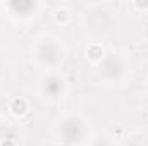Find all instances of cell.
Here are the masks:
<instances>
[{"label": "cell", "mask_w": 148, "mask_h": 146, "mask_svg": "<svg viewBox=\"0 0 148 146\" xmlns=\"http://www.w3.org/2000/svg\"><path fill=\"white\" fill-rule=\"evenodd\" d=\"M9 112L16 119H23L29 113V102L24 96H14L9 102Z\"/></svg>", "instance_id": "cell-1"}, {"label": "cell", "mask_w": 148, "mask_h": 146, "mask_svg": "<svg viewBox=\"0 0 148 146\" xmlns=\"http://www.w3.org/2000/svg\"><path fill=\"white\" fill-rule=\"evenodd\" d=\"M84 55H86L88 62H91V64H98V62H102L103 57H105V48H103L102 43H97V41H95V43H90V45L86 46Z\"/></svg>", "instance_id": "cell-2"}, {"label": "cell", "mask_w": 148, "mask_h": 146, "mask_svg": "<svg viewBox=\"0 0 148 146\" xmlns=\"http://www.w3.org/2000/svg\"><path fill=\"white\" fill-rule=\"evenodd\" d=\"M71 19H73V16H71V12H69L66 7H57V9L53 10V21H55V24L66 26V24L71 23Z\"/></svg>", "instance_id": "cell-3"}, {"label": "cell", "mask_w": 148, "mask_h": 146, "mask_svg": "<svg viewBox=\"0 0 148 146\" xmlns=\"http://www.w3.org/2000/svg\"><path fill=\"white\" fill-rule=\"evenodd\" d=\"M133 7L138 12H147L148 10V0H134L133 2Z\"/></svg>", "instance_id": "cell-4"}, {"label": "cell", "mask_w": 148, "mask_h": 146, "mask_svg": "<svg viewBox=\"0 0 148 146\" xmlns=\"http://www.w3.org/2000/svg\"><path fill=\"white\" fill-rule=\"evenodd\" d=\"M0 146H17V145H16L14 139H3V141L0 143Z\"/></svg>", "instance_id": "cell-5"}]
</instances>
